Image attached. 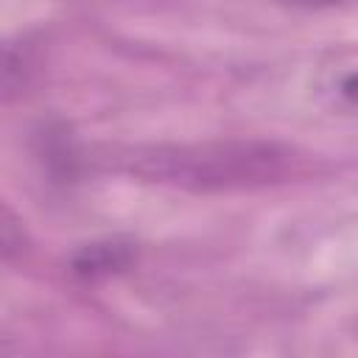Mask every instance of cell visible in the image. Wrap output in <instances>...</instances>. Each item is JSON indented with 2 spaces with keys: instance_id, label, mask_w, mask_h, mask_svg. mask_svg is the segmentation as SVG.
<instances>
[{
  "instance_id": "1",
  "label": "cell",
  "mask_w": 358,
  "mask_h": 358,
  "mask_svg": "<svg viewBox=\"0 0 358 358\" xmlns=\"http://www.w3.org/2000/svg\"><path fill=\"white\" fill-rule=\"evenodd\" d=\"M296 165L288 145L268 140H210L179 145H148L126 157V171L196 193L252 190L282 182Z\"/></svg>"
},
{
  "instance_id": "2",
  "label": "cell",
  "mask_w": 358,
  "mask_h": 358,
  "mask_svg": "<svg viewBox=\"0 0 358 358\" xmlns=\"http://www.w3.org/2000/svg\"><path fill=\"white\" fill-rule=\"evenodd\" d=\"M313 98L333 115L358 117V50L333 53L319 64Z\"/></svg>"
},
{
  "instance_id": "3",
  "label": "cell",
  "mask_w": 358,
  "mask_h": 358,
  "mask_svg": "<svg viewBox=\"0 0 358 358\" xmlns=\"http://www.w3.org/2000/svg\"><path fill=\"white\" fill-rule=\"evenodd\" d=\"M131 260H134L131 243L101 241V243H87L73 255V271L84 280H101L123 271Z\"/></svg>"
},
{
  "instance_id": "4",
  "label": "cell",
  "mask_w": 358,
  "mask_h": 358,
  "mask_svg": "<svg viewBox=\"0 0 358 358\" xmlns=\"http://www.w3.org/2000/svg\"><path fill=\"white\" fill-rule=\"evenodd\" d=\"M294 3H299V0H294ZM305 3H316V0H305Z\"/></svg>"
}]
</instances>
